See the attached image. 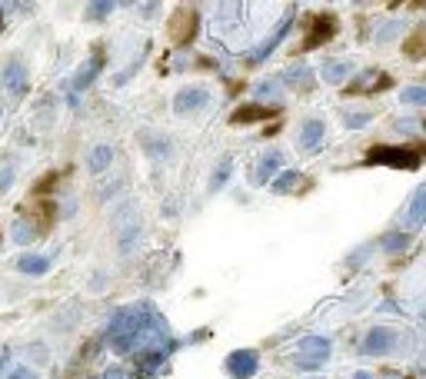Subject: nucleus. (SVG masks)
<instances>
[{"instance_id": "nucleus-21", "label": "nucleus", "mask_w": 426, "mask_h": 379, "mask_svg": "<svg viewBox=\"0 0 426 379\" xmlns=\"http://www.w3.org/2000/svg\"><path fill=\"white\" fill-rule=\"evenodd\" d=\"M410 239L413 237H406V233H390V237H383V249L386 253H403L410 247Z\"/></svg>"}, {"instance_id": "nucleus-17", "label": "nucleus", "mask_w": 426, "mask_h": 379, "mask_svg": "<svg viewBox=\"0 0 426 379\" xmlns=\"http://www.w3.org/2000/svg\"><path fill=\"white\" fill-rule=\"evenodd\" d=\"M284 77H286V84L296 87V90H310V87H313V70H310V67H293V70L284 74Z\"/></svg>"}, {"instance_id": "nucleus-20", "label": "nucleus", "mask_w": 426, "mask_h": 379, "mask_svg": "<svg viewBox=\"0 0 426 379\" xmlns=\"http://www.w3.org/2000/svg\"><path fill=\"white\" fill-rule=\"evenodd\" d=\"M300 183H303V174H296V170H286V174L276 176L274 190H276V193H290V190H296Z\"/></svg>"}, {"instance_id": "nucleus-31", "label": "nucleus", "mask_w": 426, "mask_h": 379, "mask_svg": "<svg viewBox=\"0 0 426 379\" xmlns=\"http://www.w3.org/2000/svg\"><path fill=\"white\" fill-rule=\"evenodd\" d=\"M396 30H400V23H390V27H383V30L376 33V37H380V40H393Z\"/></svg>"}, {"instance_id": "nucleus-5", "label": "nucleus", "mask_w": 426, "mask_h": 379, "mask_svg": "<svg viewBox=\"0 0 426 379\" xmlns=\"http://www.w3.org/2000/svg\"><path fill=\"white\" fill-rule=\"evenodd\" d=\"M227 369H230V376L247 379L260 369V356H257L253 349H237V353H230L227 356Z\"/></svg>"}, {"instance_id": "nucleus-19", "label": "nucleus", "mask_w": 426, "mask_h": 379, "mask_svg": "<svg viewBox=\"0 0 426 379\" xmlns=\"http://www.w3.org/2000/svg\"><path fill=\"white\" fill-rule=\"evenodd\" d=\"M286 30H290V21H284V23H280V27H276V33H274V37H270V40H267V44H263L260 50H257V54L250 57V60H263V57H270V54H274V47H276V44H280V40H284V37H286Z\"/></svg>"}, {"instance_id": "nucleus-25", "label": "nucleus", "mask_w": 426, "mask_h": 379, "mask_svg": "<svg viewBox=\"0 0 426 379\" xmlns=\"http://www.w3.org/2000/svg\"><path fill=\"white\" fill-rule=\"evenodd\" d=\"M110 11H113V4H90V7H87V17L97 23V21H103Z\"/></svg>"}, {"instance_id": "nucleus-27", "label": "nucleus", "mask_w": 426, "mask_h": 379, "mask_svg": "<svg viewBox=\"0 0 426 379\" xmlns=\"http://www.w3.org/2000/svg\"><path fill=\"white\" fill-rule=\"evenodd\" d=\"M366 123H370V113H347V127H350V130H360Z\"/></svg>"}, {"instance_id": "nucleus-1", "label": "nucleus", "mask_w": 426, "mask_h": 379, "mask_svg": "<svg viewBox=\"0 0 426 379\" xmlns=\"http://www.w3.org/2000/svg\"><path fill=\"white\" fill-rule=\"evenodd\" d=\"M370 166H396V170H416L423 163V150L416 147H373L366 153Z\"/></svg>"}, {"instance_id": "nucleus-9", "label": "nucleus", "mask_w": 426, "mask_h": 379, "mask_svg": "<svg viewBox=\"0 0 426 379\" xmlns=\"http://www.w3.org/2000/svg\"><path fill=\"white\" fill-rule=\"evenodd\" d=\"M4 84H7V90H11L13 97H23V94H27V74H23L21 60H7V67H4Z\"/></svg>"}, {"instance_id": "nucleus-24", "label": "nucleus", "mask_w": 426, "mask_h": 379, "mask_svg": "<svg viewBox=\"0 0 426 379\" xmlns=\"http://www.w3.org/2000/svg\"><path fill=\"white\" fill-rule=\"evenodd\" d=\"M37 237H40V233H37L30 223H23V220L13 223V239H17V243H30V239H37Z\"/></svg>"}, {"instance_id": "nucleus-33", "label": "nucleus", "mask_w": 426, "mask_h": 379, "mask_svg": "<svg viewBox=\"0 0 426 379\" xmlns=\"http://www.w3.org/2000/svg\"><path fill=\"white\" fill-rule=\"evenodd\" d=\"M7 366V353H0V369Z\"/></svg>"}, {"instance_id": "nucleus-13", "label": "nucleus", "mask_w": 426, "mask_h": 379, "mask_svg": "<svg viewBox=\"0 0 426 379\" xmlns=\"http://www.w3.org/2000/svg\"><path fill=\"white\" fill-rule=\"evenodd\" d=\"M280 163H284V153H267V157H263L260 160V166H257V174H253V183H270V176L276 174V170H280Z\"/></svg>"}, {"instance_id": "nucleus-35", "label": "nucleus", "mask_w": 426, "mask_h": 379, "mask_svg": "<svg viewBox=\"0 0 426 379\" xmlns=\"http://www.w3.org/2000/svg\"><path fill=\"white\" fill-rule=\"evenodd\" d=\"M423 316H426V310H423Z\"/></svg>"}, {"instance_id": "nucleus-16", "label": "nucleus", "mask_w": 426, "mask_h": 379, "mask_svg": "<svg viewBox=\"0 0 426 379\" xmlns=\"http://www.w3.org/2000/svg\"><path fill=\"white\" fill-rule=\"evenodd\" d=\"M110 160H113V150H110L107 143H100V147H94V153H90V160H87L90 174H103V170L110 166Z\"/></svg>"}, {"instance_id": "nucleus-14", "label": "nucleus", "mask_w": 426, "mask_h": 379, "mask_svg": "<svg viewBox=\"0 0 426 379\" xmlns=\"http://www.w3.org/2000/svg\"><path fill=\"white\" fill-rule=\"evenodd\" d=\"M320 74H323L327 84H343V80L353 74V64H350V60H327Z\"/></svg>"}, {"instance_id": "nucleus-15", "label": "nucleus", "mask_w": 426, "mask_h": 379, "mask_svg": "<svg viewBox=\"0 0 426 379\" xmlns=\"http://www.w3.org/2000/svg\"><path fill=\"white\" fill-rule=\"evenodd\" d=\"M100 67H103V50H100V47H97V54L90 57L87 64H84V70H80V74H77L74 87H77V90H84V87H87V84H90V80H94V74H97Z\"/></svg>"}, {"instance_id": "nucleus-32", "label": "nucleus", "mask_w": 426, "mask_h": 379, "mask_svg": "<svg viewBox=\"0 0 426 379\" xmlns=\"http://www.w3.org/2000/svg\"><path fill=\"white\" fill-rule=\"evenodd\" d=\"M7 379H33V373L30 369H17V373H11Z\"/></svg>"}, {"instance_id": "nucleus-29", "label": "nucleus", "mask_w": 426, "mask_h": 379, "mask_svg": "<svg viewBox=\"0 0 426 379\" xmlns=\"http://www.w3.org/2000/svg\"><path fill=\"white\" fill-rule=\"evenodd\" d=\"M50 186H57V174H47L44 180H40V183H37V193H47V190H50Z\"/></svg>"}, {"instance_id": "nucleus-10", "label": "nucleus", "mask_w": 426, "mask_h": 379, "mask_svg": "<svg viewBox=\"0 0 426 379\" xmlns=\"http://www.w3.org/2000/svg\"><path fill=\"white\" fill-rule=\"evenodd\" d=\"M276 107H263V103H247V107H237L230 113V123H257V120L274 117Z\"/></svg>"}, {"instance_id": "nucleus-18", "label": "nucleus", "mask_w": 426, "mask_h": 379, "mask_svg": "<svg viewBox=\"0 0 426 379\" xmlns=\"http://www.w3.org/2000/svg\"><path fill=\"white\" fill-rule=\"evenodd\" d=\"M17 270L40 276V273L50 270V260H47V256H21V260H17Z\"/></svg>"}, {"instance_id": "nucleus-26", "label": "nucleus", "mask_w": 426, "mask_h": 379, "mask_svg": "<svg viewBox=\"0 0 426 379\" xmlns=\"http://www.w3.org/2000/svg\"><path fill=\"white\" fill-rule=\"evenodd\" d=\"M280 94V84L276 80H263V84H257V97H276Z\"/></svg>"}, {"instance_id": "nucleus-30", "label": "nucleus", "mask_w": 426, "mask_h": 379, "mask_svg": "<svg viewBox=\"0 0 426 379\" xmlns=\"http://www.w3.org/2000/svg\"><path fill=\"white\" fill-rule=\"evenodd\" d=\"M227 174H230V160H223V166H220L217 180H213V190H220V186H223V180H227Z\"/></svg>"}, {"instance_id": "nucleus-3", "label": "nucleus", "mask_w": 426, "mask_h": 379, "mask_svg": "<svg viewBox=\"0 0 426 379\" xmlns=\"http://www.w3.org/2000/svg\"><path fill=\"white\" fill-rule=\"evenodd\" d=\"M197 11L194 7H176L174 17H170V40H174L176 47L190 44L194 37H197Z\"/></svg>"}, {"instance_id": "nucleus-11", "label": "nucleus", "mask_w": 426, "mask_h": 379, "mask_svg": "<svg viewBox=\"0 0 426 379\" xmlns=\"http://www.w3.org/2000/svg\"><path fill=\"white\" fill-rule=\"evenodd\" d=\"M406 223H410L413 230L426 223V183L416 186L413 200H410V206H406Z\"/></svg>"}, {"instance_id": "nucleus-4", "label": "nucleus", "mask_w": 426, "mask_h": 379, "mask_svg": "<svg viewBox=\"0 0 426 379\" xmlns=\"http://www.w3.org/2000/svg\"><path fill=\"white\" fill-rule=\"evenodd\" d=\"M393 349H396V329H390V326H373L366 333V339H363V353L366 356H386Z\"/></svg>"}, {"instance_id": "nucleus-28", "label": "nucleus", "mask_w": 426, "mask_h": 379, "mask_svg": "<svg viewBox=\"0 0 426 379\" xmlns=\"http://www.w3.org/2000/svg\"><path fill=\"white\" fill-rule=\"evenodd\" d=\"M11 183H13V166H4V170H0V193H7Z\"/></svg>"}, {"instance_id": "nucleus-2", "label": "nucleus", "mask_w": 426, "mask_h": 379, "mask_svg": "<svg viewBox=\"0 0 426 379\" xmlns=\"http://www.w3.org/2000/svg\"><path fill=\"white\" fill-rule=\"evenodd\" d=\"M327 359H330V339H323V336H306V339H300V349H296L293 363L300 369H320Z\"/></svg>"}, {"instance_id": "nucleus-34", "label": "nucleus", "mask_w": 426, "mask_h": 379, "mask_svg": "<svg viewBox=\"0 0 426 379\" xmlns=\"http://www.w3.org/2000/svg\"><path fill=\"white\" fill-rule=\"evenodd\" d=\"M353 379H373V376H370V373H357V376H353Z\"/></svg>"}, {"instance_id": "nucleus-6", "label": "nucleus", "mask_w": 426, "mask_h": 379, "mask_svg": "<svg viewBox=\"0 0 426 379\" xmlns=\"http://www.w3.org/2000/svg\"><path fill=\"white\" fill-rule=\"evenodd\" d=\"M333 33H337V17L323 13V17H317V21L310 23V33H306V40H303V47H300V50H313V47L327 44Z\"/></svg>"}, {"instance_id": "nucleus-8", "label": "nucleus", "mask_w": 426, "mask_h": 379, "mask_svg": "<svg viewBox=\"0 0 426 379\" xmlns=\"http://www.w3.org/2000/svg\"><path fill=\"white\" fill-rule=\"evenodd\" d=\"M203 103H210V94L203 87H186L174 97V110L176 113H186V110H200Z\"/></svg>"}, {"instance_id": "nucleus-7", "label": "nucleus", "mask_w": 426, "mask_h": 379, "mask_svg": "<svg viewBox=\"0 0 426 379\" xmlns=\"http://www.w3.org/2000/svg\"><path fill=\"white\" fill-rule=\"evenodd\" d=\"M390 84H393V80L383 74V70H366V74H360V80L350 84V94H376V90H386Z\"/></svg>"}, {"instance_id": "nucleus-12", "label": "nucleus", "mask_w": 426, "mask_h": 379, "mask_svg": "<svg viewBox=\"0 0 426 379\" xmlns=\"http://www.w3.org/2000/svg\"><path fill=\"white\" fill-rule=\"evenodd\" d=\"M323 120H306L303 123V130H300V147L303 150H317L320 143H323Z\"/></svg>"}, {"instance_id": "nucleus-22", "label": "nucleus", "mask_w": 426, "mask_h": 379, "mask_svg": "<svg viewBox=\"0 0 426 379\" xmlns=\"http://www.w3.org/2000/svg\"><path fill=\"white\" fill-rule=\"evenodd\" d=\"M400 100L410 103V107H426V87H406L400 94Z\"/></svg>"}, {"instance_id": "nucleus-23", "label": "nucleus", "mask_w": 426, "mask_h": 379, "mask_svg": "<svg viewBox=\"0 0 426 379\" xmlns=\"http://www.w3.org/2000/svg\"><path fill=\"white\" fill-rule=\"evenodd\" d=\"M143 147H147L153 157H167V153H170V140H164V137H160V140H153L150 133H143Z\"/></svg>"}]
</instances>
